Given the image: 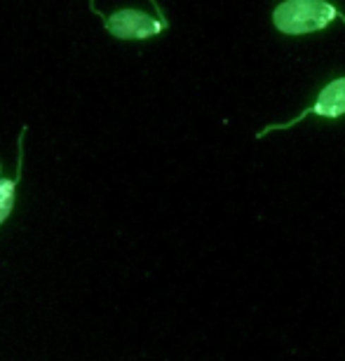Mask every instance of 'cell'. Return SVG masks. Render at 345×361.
I'll return each instance as SVG.
<instances>
[{"label":"cell","instance_id":"6da1fadb","mask_svg":"<svg viewBox=\"0 0 345 361\" xmlns=\"http://www.w3.org/2000/svg\"><path fill=\"white\" fill-rule=\"evenodd\" d=\"M339 17L341 12L327 0H284L282 5H277L272 21L277 31L286 35H303L325 31Z\"/></svg>","mask_w":345,"mask_h":361},{"label":"cell","instance_id":"7a4b0ae2","mask_svg":"<svg viewBox=\"0 0 345 361\" xmlns=\"http://www.w3.org/2000/svg\"><path fill=\"white\" fill-rule=\"evenodd\" d=\"M104 26L113 38L146 40V38H153L157 33H162L164 28H167V21L155 19V17H150V14L139 12V10H118L104 21Z\"/></svg>","mask_w":345,"mask_h":361},{"label":"cell","instance_id":"3957f363","mask_svg":"<svg viewBox=\"0 0 345 361\" xmlns=\"http://www.w3.org/2000/svg\"><path fill=\"white\" fill-rule=\"evenodd\" d=\"M305 115H320V118H332V120L343 118V115H345V78H339V80L329 82L327 87L320 92L317 101H315L310 108H305L298 118H293L291 122H286V125H275V127L263 129L258 136H265L268 132H272V129H286V127L298 125Z\"/></svg>","mask_w":345,"mask_h":361},{"label":"cell","instance_id":"277c9868","mask_svg":"<svg viewBox=\"0 0 345 361\" xmlns=\"http://www.w3.org/2000/svg\"><path fill=\"white\" fill-rule=\"evenodd\" d=\"M21 171L17 174V178H7L0 180V223H5V219L10 216L14 200H17V183H19Z\"/></svg>","mask_w":345,"mask_h":361},{"label":"cell","instance_id":"5b68a950","mask_svg":"<svg viewBox=\"0 0 345 361\" xmlns=\"http://www.w3.org/2000/svg\"><path fill=\"white\" fill-rule=\"evenodd\" d=\"M90 10H92V12H95V14H97V17H102V21H106V19H109V17H106V14H104V12H99V7H97V0H90Z\"/></svg>","mask_w":345,"mask_h":361}]
</instances>
